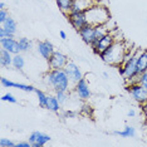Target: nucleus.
I'll return each mask as SVG.
<instances>
[{"instance_id":"obj_1","label":"nucleus","mask_w":147,"mask_h":147,"mask_svg":"<svg viewBox=\"0 0 147 147\" xmlns=\"http://www.w3.org/2000/svg\"><path fill=\"white\" fill-rule=\"evenodd\" d=\"M43 81L54 92H58V91L69 92V89H71L72 82L64 69H49L43 76Z\"/></svg>"},{"instance_id":"obj_2","label":"nucleus","mask_w":147,"mask_h":147,"mask_svg":"<svg viewBox=\"0 0 147 147\" xmlns=\"http://www.w3.org/2000/svg\"><path fill=\"white\" fill-rule=\"evenodd\" d=\"M127 52H128V48H126L125 43L116 40L109 48H107L105 52H102L99 54V58L109 65L119 67L125 61Z\"/></svg>"},{"instance_id":"obj_3","label":"nucleus","mask_w":147,"mask_h":147,"mask_svg":"<svg viewBox=\"0 0 147 147\" xmlns=\"http://www.w3.org/2000/svg\"><path fill=\"white\" fill-rule=\"evenodd\" d=\"M87 19H88V24L91 25H106L107 23L111 20V13L107 9V6L102 5L101 3L93 5L86 11Z\"/></svg>"},{"instance_id":"obj_4","label":"nucleus","mask_w":147,"mask_h":147,"mask_svg":"<svg viewBox=\"0 0 147 147\" xmlns=\"http://www.w3.org/2000/svg\"><path fill=\"white\" fill-rule=\"evenodd\" d=\"M138 51L140 49H136L135 53L129 57L128 59L122 63L118 68V73L123 77V79L128 83H136L137 78H138V71H137V55H138Z\"/></svg>"},{"instance_id":"obj_5","label":"nucleus","mask_w":147,"mask_h":147,"mask_svg":"<svg viewBox=\"0 0 147 147\" xmlns=\"http://www.w3.org/2000/svg\"><path fill=\"white\" fill-rule=\"evenodd\" d=\"M109 30V28H107L106 25H91L87 24L86 26H83L81 30H78L79 36L82 38V40L88 45H92L94 42H97L99 38H102L103 35H106Z\"/></svg>"},{"instance_id":"obj_6","label":"nucleus","mask_w":147,"mask_h":147,"mask_svg":"<svg viewBox=\"0 0 147 147\" xmlns=\"http://www.w3.org/2000/svg\"><path fill=\"white\" fill-rule=\"evenodd\" d=\"M126 91L133 98V101L143 106L147 102V89L140 84V83H129L126 87Z\"/></svg>"},{"instance_id":"obj_7","label":"nucleus","mask_w":147,"mask_h":147,"mask_svg":"<svg viewBox=\"0 0 147 147\" xmlns=\"http://www.w3.org/2000/svg\"><path fill=\"white\" fill-rule=\"evenodd\" d=\"M117 40L116 35L113 32H108L106 35H103L102 38H99L97 42H94L93 44L91 45L92 47V51L96 53L97 55H99L102 52H105L107 48H109L113 43Z\"/></svg>"},{"instance_id":"obj_8","label":"nucleus","mask_w":147,"mask_h":147,"mask_svg":"<svg viewBox=\"0 0 147 147\" xmlns=\"http://www.w3.org/2000/svg\"><path fill=\"white\" fill-rule=\"evenodd\" d=\"M47 62H48L49 69H64L65 65L68 64V62H69V58L64 53L55 51Z\"/></svg>"},{"instance_id":"obj_9","label":"nucleus","mask_w":147,"mask_h":147,"mask_svg":"<svg viewBox=\"0 0 147 147\" xmlns=\"http://www.w3.org/2000/svg\"><path fill=\"white\" fill-rule=\"evenodd\" d=\"M74 93L78 97V99H81L83 102L88 101L91 98L92 91H91V87H89V83L87 82L86 78H82L81 81L74 84Z\"/></svg>"},{"instance_id":"obj_10","label":"nucleus","mask_w":147,"mask_h":147,"mask_svg":"<svg viewBox=\"0 0 147 147\" xmlns=\"http://www.w3.org/2000/svg\"><path fill=\"white\" fill-rule=\"evenodd\" d=\"M67 19H68L69 24L72 25V28H74L77 32L81 30L83 26H86L88 24V19H87L86 11L83 13H69L67 14Z\"/></svg>"},{"instance_id":"obj_11","label":"nucleus","mask_w":147,"mask_h":147,"mask_svg":"<svg viewBox=\"0 0 147 147\" xmlns=\"http://www.w3.org/2000/svg\"><path fill=\"white\" fill-rule=\"evenodd\" d=\"M16 30H18V24L11 16L1 23V28H0V38H5V36H15Z\"/></svg>"},{"instance_id":"obj_12","label":"nucleus","mask_w":147,"mask_h":147,"mask_svg":"<svg viewBox=\"0 0 147 147\" xmlns=\"http://www.w3.org/2000/svg\"><path fill=\"white\" fill-rule=\"evenodd\" d=\"M64 71H65L67 74H68L69 79H71V82H72V83H74V84H76L77 82L81 81L82 78H84L82 69L79 68V67L74 62H71V61H69V62H68V64L65 65Z\"/></svg>"},{"instance_id":"obj_13","label":"nucleus","mask_w":147,"mask_h":147,"mask_svg":"<svg viewBox=\"0 0 147 147\" xmlns=\"http://www.w3.org/2000/svg\"><path fill=\"white\" fill-rule=\"evenodd\" d=\"M0 47L1 49L10 52L11 54H18L20 53V48H19V42L14 36H5V38H0Z\"/></svg>"},{"instance_id":"obj_14","label":"nucleus","mask_w":147,"mask_h":147,"mask_svg":"<svg viewBox=\"0 0 147 147\" xmlns=\"http://www.w3.org/2000/svg\"><path fill=\"white\" fill-rule=\"evenodd\" d=\"M36 52H38L39 55L43 57L45 61H48V59L52 57L53 53L55 52V49H54L53 43L45 39V40H40V42L36 43Z\"/></svg>"},{"instance_id":"obj_15","label":"nucleus","mask_w":147,"mask_h":147,"mask_svg":"<svg viewBox=\"0 0 147 147\" xmlns=\"http://www.w3.org/2000/svg\"><path fill=\"white\" fill-rule=\"evenodd\" d=\"M51 140V136L40 131H34L29 135V141L32 143V147H43Z\"/></svg>"},{"instance_id":"obj_16","label":"nucleus","mask_w":147,"mask_h":147,"mask_svg":"<svg viewBox=\"0 0 147 147\" xmlns=\"http://www.w3.org/2000/svg\"><path fill=\"white\" fill-rule=\"evenodd\" d=\"M0 83H1V86L4 87V88H18L19 91H23V92H26V93L35 92V89H36L34 86L24 84V83H15V82L9 81V79L5 78V77H1Z\"/></svg>"},{"instance_id":"obj_17","label":"nucleus","mask_w":147,"mask_h":147,"mask_svg":"<svg viewBox=\"0 0 147 147\" xmlns=\"http://www.w3.org/2000/svg\"><path fill=\"white\" fill-rule=\"evenodd\" d=\"M98 0H74L72 4L71 13H83L87 11L93 5L98 4Z\"/></svg>"},{"instance_id":"obj_18","label":"nucleus","mask_w":147,"mask_h":147,"mask_svg":"<svg viewBox=\"0 0 147 147\" xmlns=\"http://www.w3.org/2000/svg\"><path fill=\"white\" fill-rule=\"evenodd\" d=\"M137 71L142 74L147 71V49H140L137 55Z\"/></svg>"},{"instance_id":"obj_19","label":"nucleus","mask_w":147,"mask_h":147,"mask_svg":"<svg viewBox=\"0 0 147 147\" xmlns=\"http://www.w3.org/2000/svg\"><path fill=\"white\" fill-rule=\"evenodd\" d=\"M61 107H62V105L59 103L55 94L54 96L48 94V101H47L45 109H48V111H51V112H54V113H59L61 112Z\"/></svg>"},{"instance_id":"obj_20","label":"nucleus","mask_w":147,"mask_h":147,"mask_svg":"<svg viewBox=\"0 0 147 147\" xmlns=\"http://www.w3.org/2000/svg\"><path fill=\"white\" fill-rule=\"evenodd\" d=\"M112 135L119 136V137H122V138H133V137L136 136V128L133 126L127 125L125 128L121 129V131H113Z\"/></svg>"},{"instance_id":"obj_21","label":"nucleus","mask_w":147,"mask_h":147,"mask_svg":"<svg viewBox=\"0 0 147 147\" xmlns=\"http://www.w3.org/2000/svg\"><path fill=\"white\" fill-rule=\"evenodd\" d=\"M13 57L10 52L5 51V49H0V64L3 68H8V67L13 65Z\"/></svg>"},{"instance_id":"obj_22","label":"nucleus","mask_w":147,"mask_h":147,"mask_svg":"<svg viewBox=\"0 0 147 147\" xmlns=\"http://www.w3.org/2000/svg\"><path fill=\"white\" fill-rule=\"evenodd\" d=\"M74 0H55L57 5H58L59 10H61L63 14L67 15L71 13V9H72V4Z\"/></svg>"},{"instance_id":"obj_23","label":"nucleus","mask_w":147,"mask_h":147,"mask_svg":"<svg viewBox=\"0 0 147 147\" xmlns=\"http://www.w3.org/2000/svg\"><path fill=\"white\" fill-rule=\"evenodd\" d=\"M25 65V61H24V57H23L20 53H18V54H14L13 57V65L15 69H18V71H22L23 68H24Z\"/></svg>"},{"instance_id":"obj_24","label":"nucleus","mask_w":147,"mask_h":147,"mask_svg":"<svg viewBox=\"0 0 147 147\" xmlns=\"http://www.w3.org/2000/svg\"><path fill=\"white\" fill-rule=\"evenodd\" d=\"M35 94H36V98H38L39 107H40V108H45L47 101H48V94H47L44 91L39 89V88H36V89H35Z\"/></svg>"},{"instance_id":"obj_25","label":"nucleus","mask_w":147,"mask_h":147,"mask_svg":"<svg viewBox=\"0 0 147 147\" xmlns=\"http://www.w3.org/2000/svg\"><path fill=\"white\" fill-rule=\"evenodd\" d=\"M18 42H19V48H20V52H29L33 48V42L29 38L23 36V38H20Z\"/></svg>"},{"instance_id":"obj_26","label":"nucleus","mask_w":147,"mask_h":147,"mask_svg":"<svg viewBox=\"0 0 147 147\" xmlns=\"http://www.w3.org/2000/svg\"><path fill=\"white\" fill-rule=\"evenodd\" d=\"M54 93H55V97L58 98V101L61 105H64V103L68 102V99H69L68 91H58V92H54Z\"/></svg>"},{"instance_id":"obj_27","label":"nucleus","mask_w":147,"mask_h":147,"mask_svg":"<svg viewBox=\"0 0 147 147\" xmlns=\"http://www.w3.org/2000/svg\"><path fill=\"white\" fill-rule=\"evenodd\" d=\"M1 101L3 102H9V103H16L18 99H16L11 93H5V94L1 96Z\"/></svg>"},{"instance_id":"obj_28","label":"nucleus","mask_w":147,"mask_h":147,"mask_svg":"<svg viewBox=\"0 0 147 147\" xmlns=\"http://www.w3.org/2000/svg\"><path fill=\"white\" fill-rule=\"evenodd\" d=\"M137 83H140L143 88L147 89V71L138 76V78H137Z\"/></svg>"},{"instance_id":"obj_29","label":"nucleus","mask_w":147,"mask_h":147,"mask_svg":"<svg viewBox=\"0 0 147 147\" xmlns=\"http://www.w3.org/2000/svg\"><path fill=\"white\" fill-rule=\"evenodd\" d=\"M81 113H82V115H84V116H92V113H93L92 106H89L88 103L83 105L82 108H81Z\"/></svg>"},{"instance_id":"obj_30","label":"nucleus","mask_w":147,"mask_h":147,"mask_svg":"<svg viewBox=\"0 0 147 147\" xmlns=\"http://www.w3.org/2000/svg\"><path fill=\"white\" fill-rule=\"evenodd\" d=\"M0 147H16V143L9 138H0Z\"/></svg>"},{"instance_id":"obj_31","label":"nucleus","mask_w":147,"mask_h":147,"mask_svg":"<svg viewBox=\"0 0 147 147\" xmlns=\"http://www.w3.org/2000/svg\"><path fill=\"white\" fill-rule=\"evenodd\" d=\"M9 11L6 9H0V23H4L9 18Z\"/></svg>"},{"instance_id":"obj_32","label":"nucleus","mask_w":147,"mask_h":147,"mask_svg":"<svg viewBox=\"0 0 147 147\" xmlns=\"http://www.w3.org/2000/svg\"><path fill=\"white\" fill-rule=\"evenodd\" d=\"M16 147H32V143L30 141H19L16 142Z\"/></svg>"},{"instance_id":"obj_33","label":"nucleus","mask_w":147,"mask_h":147,"mask_svg":"<svg viewBox=\"0 0 147 147\" xmlns=\"http://www.w3.org/2000/svg\"><path fill=\"white\" fill-rule=\"evenodd\" d=\"M59 38H61L62 40H65L67 39V33L64 30H59Z\"/></svg>"},{"instance_id":"obj_34","label":"nucleus","mask_w":147,"mask_h":147,"mask_svg":"<svg viewBox=\"0 0 147 147\" xmlns=\"http://www.w3.org/2000/svg\"><path fill=\"white\" fill-rule=\"evenodd\" d=\"M77 115V113H74L73 111H67L65 112V117H74Z\"/></svg>"},{"instance_id":"obj_35","label":"nucleus","mask_w":147,"mask_h":147,"mask_svg":"<svg viewBox=\"0 0 147 147\" xmlns=\"http://www.w3.org/2000/svg\"><path fill=\"white\" fill-rule=\"evenodd\" d=\"M127 116H128V117H135L136 116V111H135V109H129L128 113H127Z\"/></svg>"},{"instance_id":"obj_36","label":"nucleus","mask_w":147,"mask_h":147,"mask_svg":"<svg viewBox=\"0 0 147 147\" xmlns=\"http://www.w3.org/2000/svg\"><path fill=\"white\" fill-rule=\"evenodd\" d=\"M142 109H143V112H145V115H146V117H147V102L142 106Z\"/></svg>"},{"instance_id":"obj_37","label":"nucleus","mask_w":147,"mask_h":147,"mask_svg":"<svg viewBox=\"0 0 147 147\" xmlns=\"http://www.w3.org/2000/svg\"><path fill=\"white\" fill-rule=\"evenodd\" d=\"M0 9H6V5L4 1H0Z\"/></svg>"},{"instance_id":"obj_38","label":"nucleus","mask_w":147,"mask_h":147,"mask_svg":"<svg viewBox=\"0 0 147 147\" xmlns=\"http://www.w3.org/2000/svg\"><path fill=\"white\" fill-rule=\"evenodd\" d=\"M102 76L105 77V78H108V77H109V76H108V73H107V72H103V73H102Z\"/></svg>"}]
</instances>
